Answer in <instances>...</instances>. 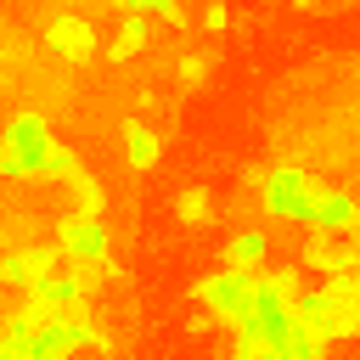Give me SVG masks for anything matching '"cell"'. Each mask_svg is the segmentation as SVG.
Instances as JSON below:
<instances>
[{"instance_id":"1","label":"cell","mask_w":360,"mask_h":360,"mask_svg":"<svg viewBox=\"0 0 360 360\" xmlns=\"http://www.w3.org/2000/svg\"><path fill=\"white\" fill-rule=\"evenodd\" d=\"M45 45H51L62 62H90V56H96V28L68 11V17H56V22L45 28Z\"/></svg>"},{"instance_id":"2","label":"cell","mask_w":360,"mask_h":360,"mask_svg":"<svg viewBox=\"0 0 360 360\" xmlns=\"http://www.w3.org/2000/svg\"><path fill=\"white\" fill-rule=\"evenodd\" d=\"M62 264H68V248H62V242H51V248H28V253H22V292L56 287V281H62Z\"/></svg>"},{"instance_id":"3","label":"cell","mask_w":360,"mask_h":360,"mask_svg":"<svg viewBox=\"0 0 360 360\" xmlns=\"http://www.w3.org/2000/svg\"><path fill=\"white\" fill-rule=\"evenodd\" d=\"M56 242L68 248V259H79V253H96V248H107V231H101V219L96 214H68L62 225H56Z\"/></svg>"},{"instance_id":"4","label":"cell","mask_w":360,"mask_h":360,"mask_svg":"<svg viewBox=\"0 0 360 360\" xmlns=\"http://www.w3.org/2000/svg\"><path fill=\"white\" fill-rule=\"evenodd\" d=\"M219 270H225V276H253V270H264V236H259V231L231 236L225 253H219Z\"/></svg>"},{"instance_id":"5","label":"cell","mask_w":360,"mask_h":360,"mask_svg":"<svg viewBox=\"0 0 360 360\" xmlns=\"http://www.w3.org/2000/svg\"><path fill=\"white\" fill-rule=\"evenodd\" d=\"M236 354H242V360H276V354H281V326L253 321V326L236 338Z\"/></svg>"},{"instance_id":"6","label":"cell","mask_w":360,"mask_h":360,"mask_svg":"<svg viewBox=\"0 0 360 360\" xmlns=\"http://www.w3.org/2000/svg\"><path fill=\"white\" fill-rule=\"evenodd\" d=\"M79 169V158L68 152V146H56V141H39V152H34V169L28 174H39V180H68Z\"/></svg>"},{"instance_id":"7","label":"cell","mask_w":360,"mask_h":360,"mask_svg":"<svg viewBox=\"0 0 360 360\" xmlns=\"http://www.w3.org/2000/svg\"><path fill=\"white\" fill-rule=\"evenodd\" d=\"M158 152H163V141L146 129V124H124V158L135 163V169H146V163H158Z\"/></svg>"},{"instance_id":"8","label":"cell","mask_w":360,"mask_h":360,"mask_svg":"<svg viewBox=\"0 0 360 360\" xmlns=\"http://www.w3.org/2000/svg\"><path fill=\"white\" fill-rule=\"evenodd\" d=\"M68 186H73V208H79V214H96V219H101V208H107V191H101V186H96V180L84 174V169H73V174H68Z\"/></svg>"},{"instance_id":"9","label":"cell","mask_w":360,"mask_h":360,"mask_svg":"<svg viewBox=\"0 0 360 360\" xmlns=\"http://www.w3.org/2000/svg\"><path fill=\"white\" fill-rule=\"evenodd\" d=\"M174 214H180V225H208V214H214V197H208V186H191V191H180V197H174Z\"/></svg>"},{"instance_id":"10","label":"cell","mask_w":360,"mask_h":360,"mask_svg":"<svg viewBox=\"0 0 360 360\" xmlns=\"http://www.w3.org/2000/svg\"><path fill=\"white\" fill-rule=\"evenodd\" d=\"M191 298H197L202 309L225 304V298H231V276H225V270H208V276H197V281H191Z\"/></svg>"},{"instance_id":"11","label":"cell","mask_w":360,"mask_h":360,"mask_svg":"<svg viewBox=\"0 0 360 360\" xmlns=\"http://www.w3.org/2000/svg\"><path fill=\"white\" fill-rule=\"evenodd\" d=\"M11 135H17V141H28V146H34V152H39V141H51V135H45V124H39V118H34V112H22V118H17V124H11Z\"/></svg>"},{"instance_id":"12","label":"cell","mask_w":360,"mask_h":360,"mask_svg":"<svg viewBox=\"0 0 360 360\" xmlns=\"http://www.w3.org/2000/svg\"><path fill=\"white\" fill-rule=\"evenodd\" d=\"M208 79V56H186L180 62V84H202Z\"/></svg>"},{"instance_id":"13","label":"cell","mask_w":360,"mask_h":360,"mask_svg":"<svg viewBox=\"0 0 360 360\" xmlns=\"http://www.w3.org/2000/svg\"><path fill=\"white\" fill-rule=\"evenodd\" d=\"M0 287H22V253H6L0 259Z\"/></svg>"},{"instance_id":"14","label":"cell","mask_w":360,"mask_h":360,"mask_svg":"<svg viewBox=\"0 0 360 360\" xmlns=\"http://www.w3.org/2000/svg\"><path fill=\"white\" fill-rule=\"evenodd\" d=\"M202 22H208V28L219 34V28L231 22V11H225V0H208V11H202Z\"/></svg>"}]
</instances>
